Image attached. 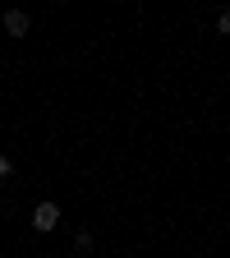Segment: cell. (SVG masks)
<instances>
[{
	"mask_svg": "<svg viewBox=\"0 0 230 258\" xmlns=\"http://www.w3.org/2000/svg\"><path fill=\"white\" fill-rule=\"evenodd\" d=\"M74 244H79V249L88 253V249H92V231H74Z\"/></svg>",
	"mask_w": 230,
	"mask_h": 258,
	"instance_id": "3",
	"label": "cell"
},
{
	"mask_svg": "<svg viewBox=\"0 0 230 258\" xmlns=\"http://www.w3.org/2000/svg\"><path fill=\"white\" fill-rule=\"evenodd\" d=\"M55 226H60V203H37V208H32V231L51 235Z\"/></svg>",
	"mask_w": 230,
	"mask_h": 258,
	"instance_id": "1",
	"label": "cell"
},
{
	"mask_svg": "<svg viewBox=\"0 0 230 258\" xmlns=\"http://www.w3.org/2000/svg\"><path fill=\"white\" fill-rule=\"evenodd\" d=\"M28 23H32V19H28L23 10H5V32H10V37H23Z\"/></svg>",
	"mask_w": 230,
	"mask_h": 258,
	"instance_id": "2",
	"label": "cell"
},
{
	"mask_svg": "<svg viewBox=\"0 0 230 258\" xmlns=\"http://www.w3.org/2000/svg\"><path fill=\"white\" fill-rule=\"evenodd\" d=\"M10 171H14V161H10L5 152H0V180H10Z\"/></svg>",
	"mask_w": 230,
	"mask_h": 258,
	"instance_id": "4",
	"label": "cell"
}]
</instances>
